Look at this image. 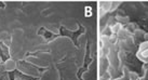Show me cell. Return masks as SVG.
Instances as JSON below:
<instances>
[{
    "instance_id": "6da1fadb",
    "label": "cell",
    "mask_w": 148,
    "mask_h": 80,
    "mask_svg": "<svg viewBox=\"0 0 148 80\" xmlns=\"http://www.w3.org/2000/svg\"><path fill=\"white\" fill-rule=\"evenodd\" d=\"M8 76H9V78H10V80H15L16 78H20V79H23V80H37L36 78H34V77H30V76H27V75L22 74V72H20V70H17V69L8 72Z\"/></svg>"
},
{
    "instance_id": "7a4b0ae2",
    "label": "cell",
    "mask_w": 148,
    "mask_h": 80,
    "mask_svg": "<svg viewBox=\"0 0 148 80\" xmlns=\"http://www.w3.org/2000/svg\"><path fill=\"white\" fill-rule=\"evenodd\" d=\"M0 57H1V59H2L3 63H5V62L10 59L9 48L7 46H4L2 41H0Z\"/></svg>"
},
{
    "instance_id": "3957f363",
    "label": "cell",
    "mask_w": 148,
    "mask_h": 80,
    "mask_svg": "<svg viewBox=\"0 0 148 80\" xmlns=\"http://www.w3.org/2000/svg\"><path fill=\"white\" fill-rule=\"evenodd\" d=\"M80 33H81V30H79V31H75V33H74V31H69V30L65 29L64 27H61V35H62V36H69L70 38L75 41V43H76V44H77V41H76L75 36H76V35H79Z\"/></svg>"
},
{
    "instance_id": "277c9868",
    "label": "cell",
    "mask_w": 148,
    "mask_h": 80,
    "mask_svg": "<svg viewBox=\"0 0 148 80\" xmlns=\"http://www.w3.org/2000/svg\"><path fill=\"white\" fill-rule=\"evenodd\" d=\"M38 35L43 36V38H52V39H53V38H56V37H58L56 35H54V34H52V33L48 31L45 27H41V28L39 29V31H38Z\"/></svg>"
},
{
    "instance_id": "5b68a950",
    "label": "cell",
    "mask_w": 148,
    "mask_h": 80,
    "mask_svg": "<svg viewBox=\"0 0 148 80\" xmlns=\"http://www.w3.org/2000/svg\"><path fill=\"white\" fill-rule=\"evenodd\" d=\"M0 7H1V8H3V7H4V3H2V2H0Z\"/></svg>"
}]
</instances>
